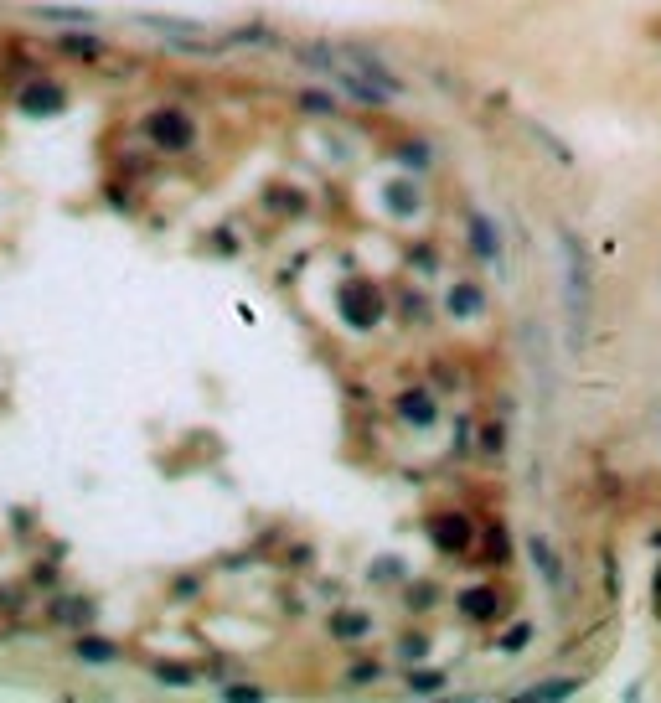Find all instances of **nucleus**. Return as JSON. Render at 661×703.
<instances>
[{
  "instance_id": "obj_1",
  "label": "nucleus",
  "mask_w": 661,
  "mask_h": 703,
  "mask_svg": "<svg viewBox=\"0 0 661 703\" xmlns=\"http://www.w3.org/2000/svg\"><path fill=\"white\" fill-rule=\"evenodd\" d=\"M558 259H564V316H569V337L579 347L589 310H595V275H589V248L573 228H558Z\"/></svg>"
},
{
  "instance_id": "obj_2",
  "label": "nucleus",
  "mask_w": 661,
  "mask_h": 703,
  "mask_svg": "<svg viewBox=\"0 0 661 703\" xmlns=\"http://www.w3.org/2000/svg\"><path fill=\"white\" fill-rule=\"evenodd\" d=\"M145 135H151V145L155 151H171V155H181V151H191L197 145V124H191V114L186 109H155L151 120H145Z\"/></svg>"
},
{
  "instance_id": "obj_3",
  "label": "nucleus",
  "mask_w": 661,
  "mask_h": 703,
  "mask_svg": "<svg viewBox=\"0 0 661 703\" xmlns=\"http://www.w3.org/2000/svg\"><path fill=\"white\" fill-rule=\"evenodd\" d=\"M429 538H434V549H439V553H465L470 543H476V527L460 518V512H450V518L429 522Z\"/></svg>"
},
{
  "instance_id": "obj_4",
  "label": "nucleus",
  "mask_w": 661,
  "mask_h": 703,
  "mask_svg": "<svg viewBox=\"0 0 661 703\" xmlns=\"http://www.w3.org/2000/svg\"><path fill=\"white\" fill-rule=\"evenodd\" d=\"M398 414H403L408 425L429 429L439 419V403H434V394H424V388H408V394H398Z\"/></svg>"
},
{
  "instance_id": "obj_5",
  "label": "nucleus",
  "mask_w": 661,
  "mask_h": 703,
  "mask_svg": "<svg viewBox=\"0 0 661 703\" xmlns=\"http://www.w3.org/2000/svg\"><path fill=\"white\" fill-rule=\"evenodd\" d=\"M527 553H533V564L542 569L548 590H569V580H564V564H558V553L548 549V538H527Z\"/></svg>"
},
{
  "instance_id": "obj_6",
  "label": "nucleus",
  "mask_w": 661,
  "mask_h": 703,
  "mask_svg": "<svg viewBox=\"0 0 661 703\" xmlns=\"http://www.w3.org/2000/svg\"><path fill=\"white\" fill-rule=\"evenodd\" d=\"M470 248L481 254L486 264H502V244H496V228L486 217H470Z\"/></svg>"
},
{
  "instance_id": "obj_7",
  "label": "nucleus",
  "mask_w": 661,
  "mask_h": 703,
  "mask_svg": "<svg viewBox=\"0 0 661 703\" xmlns=\"http://www.w3.org/2000/svg\"><path fill=\"white\" fill-rule=\"evenodd\" d=\"M21 109H27V114H58V109H62V89H52V83H36V89L21 93Z\"/></svg>"
},
{
  "instance_id": "obj_8",
  "label": "nucleus",
  "mask_w": 661,
  "mask_h": 703,
  "mask_svg": "<svg viewBox=\"0 0 661 703\" xmlns=\"http://www.w3.org/2000/svg\"><path fill=\"white\" fill-rule=\"evenodd\" d=\"M73 652H78L83 662H120V646L109 642V637H78Z\"/></svg>"
},
{
  "instance_id": "obj_9",
  "label": "nucleus",
  "mask_w": 661,
  "mask_h": 703,
  "mask_svg": "<svg viewBox=\"0 0 661 703\" xmlns=\"http://www.w3.org/2000/svg\"><path fill=\"white\" fill-rule=\"evenodd\" d=\"M445 306H450L455 316H481V310H486V295L476 290V285H455V290H450V301H445Z\"/></svg>"
},
{
  "instance_id": "obj_10",
  "label": "nucleus",
  "mask_w": 661,
  "mask_h": 703,
  "mask_svg": "<svg viewBox=\"0 0 661 703\" xmlns=\"http://www.w3.org/2000/svg\"><path fill=\"white\" fill-rule=\"evenodd\" d=\"M460 611L470 615V621L496 615V590H465V595H460Z\"/></svg>"
},
{
  "instance_id": "obj_11",
  "label": "nucleus",
  "mask_w": 661,
  "mask_h": 703,
  "mask_svg": "<svg viewBox=\"0 0 661 703\" xmlns=\"http://www.w3.org/2000/svg\"><path fill=\"white\" fill-rule=\"evenodd\" d=\"M42 21H58V27H89L93 11H62V5H36Z\"/></svg>"
},
{
  "instance_id": "obj_12",
  "label": "nucleus",
  "mask_w": 661,
  "mask_h": 703,
  "mask_svg": "<svg viewBox=\"0 0 661 703\" xmlns=\"http://www.w3.org/2000/svg\"><path fill=\"white\" fill-rule=\"evenodd\" d=\"M573 688V677H548V683H538V688H522V699H569Z\"/></svg>"
},
{
  "instance_id": "obj_13",
  "label": "nucleus",
  "mask_w": 661,
  "mask_h": 703,
  "mask_svg": "<svg viewBox=\"0 0 661 703\" xmlns=\"http://www.w3.org/2000/svg\"><path fill=\"white\" fill-rule=\"evenodd\" d=\"M155 677H160L166 688H186V683H197V668H181V662H155Z\"/></svg>"
},
{
  "instance_id": "obj_14",
  "label": "nucleus",
  "mask_w": 661,
  "mask_h": 703,
  "mask_svg": "<svg viewBox=\"0 0 661 703\" xmlns=\"http://www.w3.org/2000/svg\"><path fill=\"white\" fill-rule=\"evenodd\" d=\"M62 52H73V58H104V42H93V36H62Z\"/></svg>"
},
{
  "instance_id": "obj_15",
  "label": "nucleus",
  "mask_w": 661,
  "mask_h": 703,
  "mask_svg": "<svg viewBox=\"0 0 661 703\" xmlns=\"http://www.w3.org/2000/svg\"><path fill=\"white\" fill-rule=\"evenodd\" d=\"M445 673H408V693H439Z\"/></svg>"
},
{
  "instance_id": "obj_16",
  "label": "nucleus",
  "mask_w": 661,
  "mask_h": 703,
  "mask_svg": "<svg viewBox=\"0 0 661 703\" xmlns=\"http://www.w3.org/2000/svg\"><path fill=\"white\" fill-rule=\"evenodd\" d=\"M486 553H491V564H507V538H502V527L486 533Z\"/></svg>"
},
{
  "instance_id": "obj_17",
  "label": "nucleus",
  "mask_w": 661,
  "mask_h": 703,
  "mask_svg": "<svg viewBox=\"0 0 661 703\" xmlns=\"http://www.w3.org/2000/svg\"><path fill=\"white\" fill-rule=\"evenodd\" d=\"M300 104L310 109V114H336V98H326V93H305Z\"/></svg>"
},
{
  "instance_id": "obj_18",
  "label": "nucleus",
  "mask_w": 661,
  "mask_h": 703,
  "mask_svg": "<svg viewBox=\"0 0 661 703\" xmlns=\"http://www.w3.org/2000/svg\"><path fill=\"white\" fill-rule=\"evenodd\" d=\"M527 637H533V626H517V631H507V637H502V652H522V646H527Z\"/></svg>"
},
{
  "instance_id": "obj_19",
  "label": "nucleus",
  "mask_w": 661,
  "mask_h": 703,
  "mask_svg": "<svg viewBox=\"0 0 661 703\" xmlns=\"http://www.w3.org/2000/svg\"><path fill=\"white\" fill-rule=\"evenodd\" d=\"M222 693H228V699H264V688H253V683H248V688H243V683H228Z\"/></svg>"
},
{
  "instance_id": "obj_20",
  "label": "nucleus",
  "mask_w": 661,
  "mask_h": 703,
  "mask_svg": "<svg viewBox=\"0 0 661 703\" xmlns=\"http://www.w3.org/2000/svg\"><path fill=\"white\" fill-rule=\"evenodd\" d=\"M336 631H346V637H362V631H367V621H362V615H346V621H336Z\"/></svg>"
},
{
  "instance_id": "obj_21",
  "label": "nucleus",
  "mask_w": 661,
  "mask_h": 703,
  "mask_svg": "<svg viewBox=\"0 0 661 703\" xmlns=\"http://www.w3.org/2000/svg\"><path fill=\"white\" fill-rule=\"evenodd\" d=\"M403 652H408V657H424V652H429V642H424V637H408V642H403Z\"/></svg>"
},
{
  "instance_id": "obj_22",
  "label": "nucleus",
  "mask_w": 661,
  "mask_h": 703,
  "mask_svg": "<svg viewBox=\"0 0 661 703\" xmlns=\"http://www.w3.org/2000/svg\"><path fill=\"white\" fill-rule=\"evenodd\" d=\"M657 595H661V580H657Z\"/></svg>"
}]
</instances>
